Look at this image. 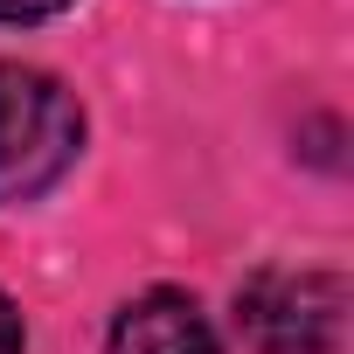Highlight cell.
Returning a JSON list of instances; mask_svg holds the SVG:
<instances>
[{
	"label": "cell",
	"mask_w": 354,
	"mask_h": 354,
	"mask_svg": "<svg viewBox=\"0 0 354 354\" xmlns=\"http://www.w3.org/2000/svg\"><path fill=\"white\" fill-rule=\"evenodd\" d=\"M84 146L77 97L28 63H0V202L49 195Z\"/></svg>",
	"instance_id": "obj_1"
},
{
	"label": "cell",
	"mask_w": 354,
	"mask_h": 354,
	"mask_svg": "<svg viewBox=\"0 0 354 354\" xmlns=\"http://www.w3.org/2000/svg\"><path fill=\"white\" fill-rule=\"evenodd\" d=\"M236 326L257 354H333L347 333V285L333 271H257L236 292Z\"/></svg>",
	"instance_id": "obj_2"
},
{
	"label": "cell",
	"mask_w": 354,
	"mask_h": 354,
	"mask_svg": "<svg viewBox=\"0 0 354 354\" xmlns=\"http://www.w3.org/2000/svg\"><path fill=\"white\" fill-rule=\"evenodd\" d=\"M104 354H216V326L188 292H139L111 319Z\"/></svg>",
	"instance_id": "obj_3"
},
{
	"label": "cell",
	"mask_w": 354,
	"mask_h": 354,
	"mask_svg": "<svg viewBox=\"0 0 354 354\" xmlns=\"http://www.w3.org/2000/svg\"><path fill=\"white\" fill-rule=\"evenodd\" d=\"M56 8H70V0H0V21H42Z\"/></svg>",
	"instance_id": "obj_4"
},
{
	"label": "cell",
	"mask_w": 354,
	"mask_h": 354,
	"mask_svg": "<svg viewBox=\"0 0 354 354\" xmlns=\"http://www.w3.org/2000/svg\"><path fill=\"white\" fill-rule=\"evenodd\" d=\"M0 354H21V313L8 306V292H0Z\"/></svg>",
	"instance_id": "obj_5"
}]
</instances>
